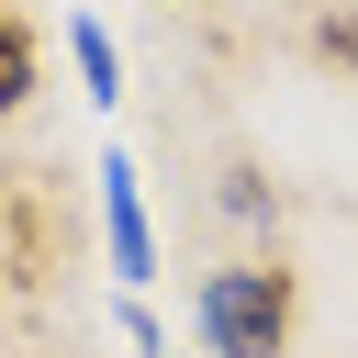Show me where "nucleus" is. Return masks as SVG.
I'll return each instance as SVG.
<instances>
[{"mask_svg":"<svg viewBox=\"0 0 358 358\" xmlns=\"http://www.w3.org/2000/svg\"><path fill=\"white\" fill-rule=\"evenodd\" d=\"M190 324H201L213 358H291V268H280V257L213 268L201 302H190Z\"/></svg>","mask_w":358,"mask_h":358,"instance_id":"1","label":"nucleus"},{"mask_svg":"<svg viewBox=\"0 0 358 358\" xmlns=\"http://www.w3.org/2000/svg\"><path fill=\"white\" fill-rule=\"evenodd\" d=\"M90 190H101V257H112V280H145V268H157V235H145V190H134V157H123V145H101Z\"/></svg>","mask_w":358,"mask_h":358,"instance_id":"2","label":"nucleus"},{"mask_svg":"<svg viewBox=\"0 0 358 358\" xmlns=\"http://www.w3.org/2000/svg\"><path fill=\"white\" fill-rule=\"evenodd\" d=\"M34 90H45V34H34V22L0 0V112H22Z\"/></svg>","mask_w":358,"mask_h":358,"instance_id":"3","label":"nucleus"},{"mask_svg":"<svg viewBox=\"0 0 358 358\" xmlns=\"http://www.w3.org/2000/svg\"><path fill=\"white\" fill-rule=\"evenodd\" d=\"M67 45H78V78H90V101H112V90H123V56H112V34H101V22H78Z\"/></svg>","mask_w":358,"mask_h":358,"instance_id":"4","label":"nucleus"},{"mask_svg":"<svg viewBox=\"0 0 358 358\" xmlns=\"http://www.w3.org/2000/svg\"><path fill=\"white\" fill-rule=\"evenodd\" d=\"M224 213H235V224H268V179H257V168H224Z\"/></svg>","mask_w":358,"mask_h":358,"instance_id":"5","label":"nucleus"},{"mask_svg":"<svg viewBox=\"0 0 358 358\" xmlns=\"http://www.w3.org/2000/svg\"><path fill=\"white\" fill-rule=\"evenodd\" d=\"M313 45H324L336 67H358V22H347V11H324V22H313Z\"/></svg>","mask_w":358,"mask_h":358,"instance_id":"6","label":"nucleus"}]
</instances>
